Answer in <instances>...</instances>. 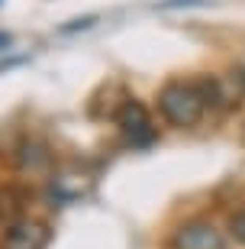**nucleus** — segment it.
<instances>
[{"label":"nucleus","instance_id":"3","mask_svg":"<svg viewBox=\"0 0 245 249\" xmlns=\"http://www.w3.org/2000/svg\"><path fill=\"white\" fill-rule=\"evenodd\" d=\"M168 249H226V236L207 220H187L171 233Z\"/></svg>","mask_w":245,"mask_h":249},{"label":"nucleus","instance_id":"5","mask_svg":"<svg viewBox=\"0 0 245 249\" xmlns=\"http://www.w3.org/2000/svg\"><path fill=\"white\" fill-rule=\"evenodd\" d=\"M19 191H13V188H3L0 191V220L7 223H16V213L19 207H23V197H16Z\"/></svg>","mask_w":245,"mask_h":249},{"label":"nucleus","instance_id":"1","mask_svg":"<svg viewBox=\"0 0 245 249\" xmlns=\"http://www.w3.org/2000/svg\"><path fill=\"white\" fill-rule=\"evenodd\" d=\"M207 94L200 84H187V81H171L164 84L158 94V110L171 126H194L207 110Z\"/></svg>","mask_w":245,"mask_h":249},{"label":"nucleus","instance_id":"2","mask_svg":"<svg viewBox=\"0 0 245 249\" xmlns=\"http://www.w3.org/2000/svg\"><path fill=\"white\" fill-rule=\"evenodd\" d=\"M116 123H119L123 139L136 149H146L158 139V133H155V126H152V113H148V107L142 101H132V97H129V101L119 104Z\"/></svg>","mask_w":245,"mask_h":249},{"label":"nucleus","instance_id":"6","mask_svg":"<svg viewBox=\"0 0 245 249\" xmlns=\"http://www.w3.org/2000/svg\"><path fill=\"white\" fill-rule=\"evenodd\" d=\"M229 230H232V236H236L239 243H245V211L232 213V220H229Z\"/></svg>","mask_w":245,"mask_h":249},{"label":"nucleus","instance_id":"4","mask_svg":"<svg viewBox=\"0 0 245 249\" xmlns=\"http://www.w3.org/2000/svg\"><path fill=\"white\" fill-rule=\"evenodd\" d=\"M19 165L26 168V172H46L52 165V149L46 142H39V139H26L23 146H19Z\"/></svg>","mask_w":245,"mask_h":249},{"label":"nucleus","instance_id":"7","mask_svg":"<svg viewBox=\"0 0 245 249\" xmlns=\"http://www.w3.org/2000/svg\"><path fill=\"white\" fill-rule=\"evenodd\" d=\"M10 42H13V39H10V33H0V49H7Z\"/></svg>","mask_w":245,"mask_h":249}]
</instances>
